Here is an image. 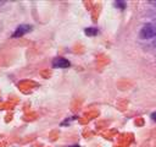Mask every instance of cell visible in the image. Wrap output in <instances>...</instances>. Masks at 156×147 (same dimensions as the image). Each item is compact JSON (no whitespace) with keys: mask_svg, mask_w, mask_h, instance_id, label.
Returning <instances> with one entry per match:
<instances>
[{"mask_svg":"<svg viewBox=\"0 0 156 147\" xmlns=\"http://www.w3.org/2000/svg\"><path fill=\"white\" fill-rule=\"evenodd\" d=\"M140 38L143 39H151L156 37V26L152 23H146L141 27L140 33H139Z\"/></svg>","mask_w":156,"mask_h":147,"instance_id":"6da1fadb","label":"cell"},{"mask_svg":"<svg viewBox=\"0 0 156 147\" xmlns=\"http://www.w3.org/2000/svg\"><path fill=\"white\" fill-rule=\"evenodd\" d=\"M30 29H32V26H30V24H21V26H18V27L16 28V31H15L13 34H12V37H13V38L22 37L23 34L28 33Z\"/></svg>","mask_w":156,"mask_h":147,"instance_id":"7a4b0ae2","label":"cell"},{"mask_svg":"<svg viewBox=\"0 0 156 147\" xmlns=\"http://www.w3.org/2000/svg\"><path fill=\"white\" fill-rule=\"evenodd\" d=\"M69 65H71L69 61L65 58H56L52 61V66L56 69H65V67H68Z\"/></svg>","mask_w":156,"mask_h":147,"instance_id":"3957f363","label":"cell"},{"mask_svg":"<svg viewBox=\"0 0 156 147\" xmlns=\"http://www.w3.org/2000/svg\"><path fill=\"white\" fill-rule=\"evenodd\" d=\"M84 32H85L87 36H96V34H98V29H96V28H93V27L85 28Z\"/></svg>","mask_w":156,"mask_h":147,"instance_id":"277c9868","label":"cell"},{"mask_svg":"<svg viewBox=\"0 0 156 147\" xmlns=\"http://www.w3.org/2000/svg\"><path fill=\"white\" fill-rule=\"evenodd\" d=\"M115 6H116V7H119V9H122V10H123V9L126 7V2H124V1H119V0H118V1H116V2H115Z\"/></svg>","mask_w":156,"mask_h":147,"instance_id":"5b68a950","label":"cell"},{"mask_svg":"<svg viewBox=\"0 0 156 147\" xmlns=\"http://www.w3.org/2000/svg\"><path fill=\"white\" fill-rule=\"evenodd\" d=\"M151 119H152V120H155V121H156V111H155V113H152V114H151Z\"/></svg>","mask_w":156,"mask_h":147,"instance_id":"8992f818","label":"cell"},{"mask_svg":"<svg viewBox=\"0 0 156 147\" xmlns=\"http://www.w3.org/2000/svg\"><path fill=\"white\" fill-rule=\"evenodd\" d=\"M152 44H154V47L156 48V40H154V43H152Z\"/></svg>","mask_w":156,"mask_h":147,"instance_id":"52a82bcc","label":"cell"},{"mask_svg":"<svg viewBox=\"0 0 156 147\" xmlns=\"http://www.w3.org/2000/svg\"><path fill=\"white\" fill-rule=\"evenodd\" d=\"M71 147H79L78 145H74V146H71Z\"/></svg>","mask_w":156,"mask_h":147,"instance_id":"ba28073f","label":"cell"}]
</instances>
